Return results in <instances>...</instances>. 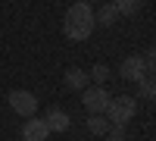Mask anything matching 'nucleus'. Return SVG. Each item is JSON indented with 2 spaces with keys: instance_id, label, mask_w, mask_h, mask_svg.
Listing matches in <instances>:
<instances>
[{
  "instance_id": "nucleus-1",
  "label": "nucleus",
  "mask_w": 156,
  "mask_h": 141,
  "mask_svg": "<svg viewBox=\"0 0 156 141\" xmlns=\"http://www.w3.org/2000/svg\"><path fill=\"white\" fill-rule=\"evenodd\" d=\"M97 28L94 22V9H90L87 0H78V3H72L66 9V19H62V32H66L69 41H84V38H90Z\"/></svg>"
},
{
  "instance_id": "nucleus-10",
  "label": "nucleus",
  "mask_w": 156,
  "mask_h": 141,
  "mask_svg": "<svg viewBox=\"0 0 156 141\" xmlns=\"http://www.w3.org/2000/svg\"><path fill=\"white\" fill-rule=\"evenodd\" d=\"M140 6H144V0H112V9L119 13V19L122 16H134Z\"/></svg>"
},
{
  "instance_id": "nucleus-12",
  "label": "nucleus",
  "mask_w": 156,
  "mask_h": 141,
  "mask_svg": "<svg viewBox=\"0 0 156 141\" xmlns=\"http://www.w3.org/2000/svg\"><path fill=\"white\" fill-rule=\"evenodd\" d=\"M109 75H112V69L106 66V63H94V66L87 69V79L94 82V85H103V82L109 79Z\"/></svg>"
},
{
  "instance_id": "nucleus-13",
  "label": "nucleus",
  "mask_w": 156,
  "mask_h": 141,
  "mask_svg": "<svg viewBox=\"0 0 156 141\" xmlns=\"http://www.w3.org/2000/svg\"><path fill=\"white\" fill-rule=\"evenodd\" d=\"M137 85H140V97H147V100L156 97V82H153V75H144Z\"/></svg>"
},
{
  "instance_id": "nucleus-7",
  "label": "nucleus",
  "mask_w": 156,
  "mask_h": 141,
  "mask_svg": "<svg viewBox=\"0 0 156 141\" xmlns=\"http://www.w3.org/2000/svg\"><path fill=\"white\" fill-rule=\"evenodd\" d=\"M41 119L47 122V129H50V132H66L69 125H72L69 113H66V110H59V107H50V110H47V116H41Z\"/></svg>"
},
{
  "instance_id": "nucleus-14",
  "label": "nucleus",
  "mask_w": 156,
  "mask_h": 141,
  "mask_svg": "<svg viewBox=\"0 0 156 141\" xmlns=\"http://www.w3.org/2000/svg\"><path fill=\"white\" fill-rule=\"evenodd\" d=\"M106 138H109V141H125V125H109V129H106Z\"/></svg>"
},
{
  "instance_id": "nucleus-2",
  "label": "nucleus",
  "mask_w": 156,
  "mask_h": 141,
  "mask_svg": "<svg viewBox=\"0 0 156 141\" xmlns=\"http://www.w3.org/2000/svg\"><path fill=\"white\" fill-rule=\"evenodd\" d=\"M134 113H137V100H134V97H128V94L109 97V107H106L109 125H125V122H131Z\"/></svg>"
},
{
  "instance_id": "nucleus-9",
  "label": "nucleus",
  "mask_w": 156,
  "mask_h": 141,
  "mask_svg": "<svg viewBox=\"0 0 156 141\" xmlns=\"http://www.w3.org/2000/svg\"><path fill=\"white\" fill-rule=\"evenodd\" d=\"M94 22H97V25H103V28H112V25L119 22V13L112 9V3H103V6L94 13Z\"/></svg>"
},
{
  "instance_id": "nucleus-8",
  "label": "nucleus",
  "mask_w": 156,
  "mask_h": 141,
  "mask_svg": "<svg viewBox=\"0 0 156 141\" xmlns=\"http://www.w3.org/2000/svg\"><path fill=\"white\" fill-rule=\"evenodd\" d=\"M62 82H66L69 91H84L87 88V72L78 69V66H69L66 72H62Z\"/></svg>"
},
{
  "instance_id": "nucleus-11",
  "label": "nucleus",
  "mask_w": 156,
  "mask_h": 141,
  "mask_svg": "<svg viewBox=\"0 0 156 141\" xmlns=\"http://www.w3.org/2000/svg\"><path fill=\"white\" fill-rule=\"evenodd\" d=\"M106 129H109V119L103 113H90L87 116V132L90 135H106Z\"/></svg>"
},
{
  "instance_id": "nucleus-5",
  "label": "nucleus",
  "mask_w": 156,
  "mask_h": 141,
  "mask_svg": "<svg viewBox=\"0 0 156 141\" xmlns=\"http://www.w3.org/2000/svg\"><path fill=\"white\" fill-rule=\"evenodd\" d=\"M119 75H122L125 82H140V79H144V75H150V72H147V66H144V57L131 54V57H125V60H122Z\"/></svg>"
},
{
  "instance_id": "nucleus-6",
  "label": "nucleus",
  "mask_w": 156,
  "mask_h": 141,
  "mask_svg": "<svg viewBox=\"0 0 156 141\" xmlns=\"http://www.w3.org/2000/svg\"><path fill=\"white\" fill-rule=\"evenodd\" d=\"M50 129H47V122L44 119H37V116H28L22 122V141H47Z\"/></svg>"
},
{
  "instance_id": "nucleus-3",
  "label": "nucleus",
  "mask_w": 156,
  "mask_h": 141,
  "mask_svg": "<svg viewBox=\"0 0 156 141\" xmlns=\"http://www.w3.org/2000/svg\"><path fill=\"white\" fill-rule=\"evenodd\" d=\"M84 97V110L87 113H106V107H109V91L103 85H90V88H84L81 91Z\"/></svg>"
},
{
  "instance_id": "nucleus-4",
  "label": "nucleus",
  "mask_w": 156,
  "mask_h": 141,
  "mask_svg": "<svg viewBox=\"0 0 156 141\" xmlns=\"http://www.w3.org/2000/svg\"><path fill=\"white\" fill-rule=\"evenodd\" d=\"M9 107L12 113H19V116H34V110H37V97L31 91H25V88H19V91H9Z\"/></svg>"
}]
</instances>
